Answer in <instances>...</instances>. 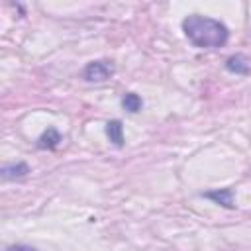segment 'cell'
Wrapping results in <instances>:
<instances>
[{"label":"cell","mask_w":251,"mask_h":251,"mask_svg":"<svg viewBox=\"0 0 251 251\" xmlns=\"http://www.w3.org/2000/svg\"><path fill=\"white\" fill-rule=\"evenodd\" d=\"M180 27L184 37L198 49H220L229 39V29L224 22L202 14L186 16Z\"/></svg>","instance_id":"6da1fadb"},{"label":"cell","mask_w":251,"mask_h":251,"mask_svg":"<svg viewBox=\"0 0 251 251\" xmlns=\"http://www.w3.org/2000/svg\"><path fill=\"white\" fill-rule=\"evenodd\" d=\"M114 65L112 61H90L82 69V78L86 82H106L114 75Z\"/></svg>","instance_id":"7a4b0ae2"},{"label":"cell","mask_w":251,"mask_h":251,"mask_svg":"<svg viewBox=\"0 0 251 251\" xmlns=\"http://www.w3.org/2000/svg\"><path fill=\"white\" fill-rule=\"evenodd\" d=\"M204 198L216 202L218 206H224L227 210H233L235 204H233V198H235V190L231 186H226V188H214V190H208V192H202Z\"/></svg>","instance_id":"3957f363"},{"label":"cell","mask_w":251,"mask_h":251,"mask_svg":"<svg viewBox=\"0 0 251 251\" xmlns=\"http://www.w3.org/2000/svg\"><path fill=\"white\" fill-rule=\"evenodd\" d=\"M226 71H229L231 75H239V76H247L251 73V59L243 53H235L229 55L226 59Z\"/></svg>","instance_id":"277c9868"},{"label":"cell","mask_w":251,"mask_h":251,"mask_svg":"<svg viewBox=\"0 0 251 251\" xmlns=\"http://www.w3.org/2000/svg\"><path fill=\"white\" fill-rule=\"evenodd\" d=\"M59 141H61L59 129H57V127H47V129L37 137L35 147L41 149V151H53V149H57Z\"/></svg>","instance_id":"5b68a950"},{"label":"cell","mask_w":251,"mask_h":251,"mask_svg":"<svg viewBox=\"0 0 251 251\" xmlns=\"http://www.w3.org/2000/svg\"><path fill=\"white\" fill-rule=\"evenodd\" d=\"M27 173H29V165H27V163H24V161L8 163V165H2V169H0V176H2V180H16V178H24Z\"/></svg>","instance_id":"8992f818"},{"label":"cell","mask_w":251,"mask_h":251,"mask_svg":"<svg viewBox=\"0 0 251 251\" xmlns=\"http://www.w3.org/2000/svg\"><path fill=\"white\" fill-rule=\"evenodd\" d=\"M106 137L110 139V143H114L116 147H122L124 145V124L122 120H110L106 122Z\"/></svg>","instance_id":"52a82bcc"},{"label":"cell","mask_w":251,"mask_h":251,"mask_svg":"<svg viewBox=\"0 0 251 251\" xmlns=\"http://www.w3.org/2000/svg\"><path fill=\"white\" fill-rule=\"evenodd\" d=\"M122 108H124L126 112H129V114H137V112L143 108V100H141V96L135 94V92H126V94L122 96Z\"/></svg>","instance_id":"ba28073f"},{"label":"cell","mask_w":251,"mask_h":251,"mask_svg":"<svg viewBox=\"0 0 251 251\" xmlns=\"http://www.w3.org/2000/svg\"><path fill=\"white\" fill-rule=\"evenodd\" d=\"M6 251H37V249L31 245H25V243H16V245L6 247Z\"/></svg>","instance_id":"9c48e42d"}]
</instances>
